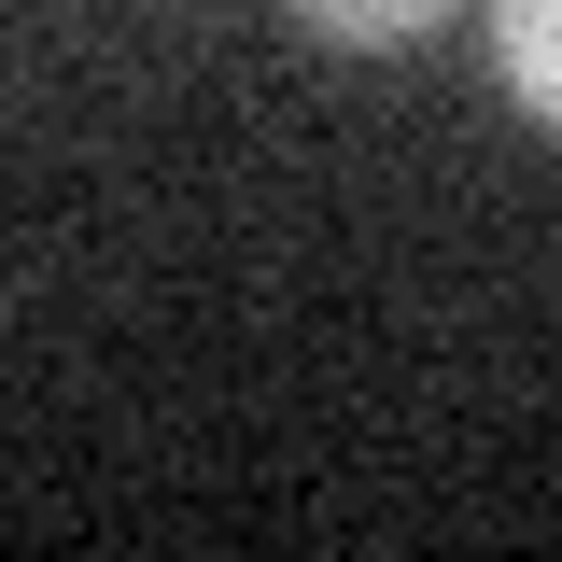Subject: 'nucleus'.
Masks as SVG:
<instances>
[{
    "label": "nucleus",
    "instance_id": "obj_1",
    "mask_svg": "<svg viewBox=\"0 0 562 562\" xmlns=\"http://www.w3.org/2000/svg\"><path fill=\"white\" fill-rule=\"evenodd\" d=\"M492 85L562 140V0H492Z\"/></svg>",
    "mask_w": 562,
    "mask_h": 562
},
{
    "label": "nucleus",
    "instance_id": "obj_2",
    "mask_svg": "<svg viewBox=\"0 0 562 562\" xmlns=\"http://www.w3.org/2000/svg\"><path fill=\"white\" fill-rule=\"evenodd\" d=\"M436 14H450V0H295V29H310V43H351V57H394Z\"/></svg>",
    "mask_w": 562,
    "mask_h": 562
}]
</instances>
